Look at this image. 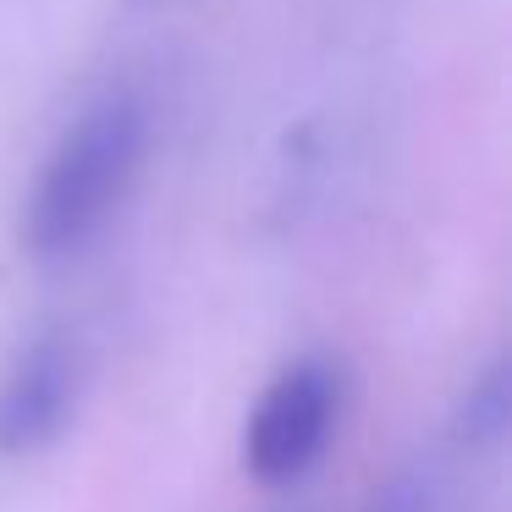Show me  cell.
Returning a JSON list of instances; mask_svg holds the SVG:
<instances>
[{
	"label": "cell",
	"mask_w": 512,
	"mask_h": 512,
	"mask_svg": "<svg viewBox=\"0 0 512 512\" xmlns=\"http://www.w3.org/2000/svg\"><path fill=\"white\" fill-rule=\"evenodd\" d=\"M149 160V105L133 89H111L78 111L50 149L23 210V248L34 259H72L105 232Z\"/></svg>",
	"instance_id": "6da1fadb"
},
{
	"label": "cell",
	"mask_w": 512,
	"mask_h": 512,
	"mask_svg": "<svg viewBox=\"0 0 512 512\" xmlns=\"http://www.w3.org/2000/svg\"><path fill=\"white\" fill-rule=\"evenodd\" d=\"M347 402V375L336 358H298L265 391L243 430V468L254 485L287 490L320 468Z\"/></svg>",
	"instance_id": "7a4b0ae2"
},
{
	"label": "cell",
	"mask_w": 512,
	"mask_h": 512,
	"mask_svg": "<svg viewBox=\"0 0 512 512\" xmlns=\"http://www.w3.org/2000/svg\"><path fill=\"white\" fill-rule=\"evenodd\" d=\"M72 402H78V347L50 331L17 358L12 380L0 391V452L23 457L50 446L67 430Z\"/></svg>",
	"instance_id": "3957f363"
},
{
	"label": "cell",
	"mask_w": 512,
	"mask_h": 512,
	"mask_svg": "<svg viewBox=\"0 0 512 512\" xmlns=\"http://www.w3.org/2000/svg\"><path fill=\"white\" fill-rule=\"evenodd\" d=\"M507 424H512V380L507 364H490L457 408V441L474 446V452H496L507 441Z\"/></svg>",
	"instance_id": "277c9868"
},
{
	"label": "cell",
	"mask_w": 512,
	"mask_h": 512,
	"mask_svg": "<svg viewBox=\"0 0 512 512\" xmlns=\"http://www.w3.org/2000/svg\"><path fill=\"white\" fill-rule=\"evenodd\" d=\"M364 512H457V485L441 463H408L364 501Z\"/></svg>",
	"instance_id": "5b68a950"
}]
</instances>
